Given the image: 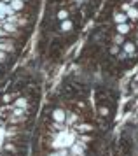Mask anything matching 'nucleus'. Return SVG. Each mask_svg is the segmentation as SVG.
<instances>
[{"label": "nucleus", "instance_id": "obj_1", "mask_svg": "<svg viewBox=\"0 0 138 156\" xmlns=\"http://www.w3.org/2000/svg\"><path fill=\"white\" fill-rule=\"evenodd\" d=\"M117 111L116 88L89 74H72L39 111L30 156H96Z\"/></svg>", "mask_w": 138, "mask_h": 156}, {"label": "nucleus", "instance_id": "obj_2", "mask_svg": "<svg viewBox=\"0 0 138 156\" xmlns=\"http://www.w3.org/2000/svg\"><path fill=\"white\" fill-rule=\"evenodd\" d=\"M40 100V77L32 70L0 83V156H30Z\"/></svg>", "mask_w": 138, "mask_h": 156}, {"label": "nucleus", "instance_id": "obj_3", "mask_svg": "<svg viewBox=\"0 0 138 156\" xmlns=\"http://www.w3.org/2000/svg\"><path fill=\"white\" fill-rule=\"evenodd\" d=\"M40 0H0V83L33 32Z\"/></svg>", "mask_w": 138, "mask_h": 156}]
</instances>
